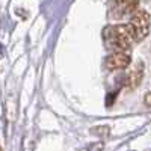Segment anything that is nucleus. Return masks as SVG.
<instances>
[{
    "instance_id": "obj_4",
    "label": "nucleus",
    "mask_w": 151,
    "mask_h": 151,
    "mask_svg": "<svg viewBox=\"0 0 151 151\" xmlns=\"http://www.w3.org/2000/svg\"><path fill=\"white\" fill-rule=\"evenodd\" d=\"M137 6H139V3L137 2H119V3H115L113 5V17H124V15H129V14H134V12L137 11Z\"/></svg>"
},
{
    "instance_id": "obj_6",
    "label": "nucleus",
    "mask_w": 151,
    "mask_h": 151,
    "mask_svg": "<svg viewBox=\"0 0 151 151\" xmlns=\"http://www.w3.org/2000/svg\"><path fill=\"white\" fill-rule=\"evenodd\" d=\"M144 104L148 106V107H151V92H147V94H145V97H144Z\"/></svg>"
},
{
    "instance_id": "obj_2",
    "label": "nucleus",
    "mask_w": 151,
    "mask_h": 151,
    "mask_svg": "<svg viewBox=\"0 0 151 151\" xmlns=\"http://www.w3.org/2000/svg\"><path fill=\"white\" fill-rule=\"evenodd\" d=\"M129 29H130L133 41H136V42L142 41L144 38L148 35V32H150V15L147 14L145 11L137 9L132 15V18H130Z\"/></svg>"
},
{
    "instance_id": "obj_5",
    "label": "nucleus",
    "mask_w": 151,
    "mask_h": 151,
    "mask_svg": "<svg viewBox=\"0 0 151 151\" xmlns=\"http://www.w3.org/2000/svg\"><path fill=\"white\" fill-rule=\"evenodd\" d=\"M142 76H144V64L139 62V64L136 65V68H133L127 74V77H125V83H127V86L130 88V89H133V88L139 86V83L142 80Z\"/></svg>"
},
{
    "instance_id": "obj_3",
    "label": "nucleus",
    "mask_w": 151,
    "mask_h": 151,
    "mask_svg": "<svg viewBox=\"0 0 151 151\" xmlns=\"http://www.w3.org/2000/svg\"><path fill=\"white\" fill-rule=\"evenodd\" d=\"M130 53L129 52H112L106 60L104 65L107 70L113 71V70H124L130 65Z\"/></svg>"
},
{
    "instance_id": "obj_1",
    "label": "nucleus",
    "mask_w": 151,
    "mask_h": 151,
    "mask_svg": "<svg viewBox=\"0 0 151 151\" xmlns=\"http://www.w3.org/2000/svg\"><path fill=\"white\" fill-rule=\"evenodd\" d=\"M103 40H104L106 47L112 48L113 52H127V48L133 42L129 24L107 26L103 30Z\"/></svg>"
}]
</instances>
